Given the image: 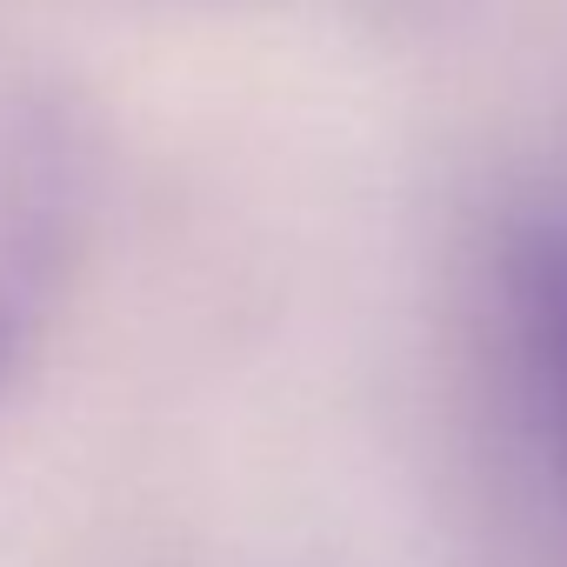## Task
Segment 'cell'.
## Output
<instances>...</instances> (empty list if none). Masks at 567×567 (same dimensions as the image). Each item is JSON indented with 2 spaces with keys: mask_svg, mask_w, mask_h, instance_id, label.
<instances>
[{
  "mask_svg": "<svg viewBox=\"0 0 567 567\" xmlns=\"http://www.w3.org/2000/svg\"><path fill=\"white\" fill-rule=\"evenodd\" d=\"M474 301L501 434L567 554V174H540L501 200Z\"/></svg>",
  "mask_w": 567,
  "mask_h": 567,
  "instance_id": "6da1fadb",
  "label": "cell"
},
{
  "mask_svg": "<svg viewBox=\"0 0 567 567\" xmlns=\"http://www.w3.org/2000/svg\"><path fill=\"white\" fill-rule=\"evenodd\" d=\"M14 341H21V308H14V288L0 280V374L14 361Z\"/></svg>",
  "mask_w": 567,
  "mask_h": 567,
  "instance_id": "7a4b0ae2",
  "label": "cell"
}]
</instances>
